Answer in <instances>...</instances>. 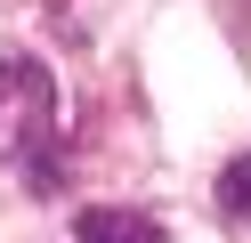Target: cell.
Returning a JSON list of instances; mask_svg holds the SVG:
<instances>
[{
  "mask_svg": "<svg viewBox=\"0 0 251 243\" xmlns=\"http://www.w3.org/2000/svg\"><path fill=\"white\" fill-rule=\"evenodd\" d=\"M219 219H235V227H251V154H235L227 170H219Z\"/></svg>",
  "mask_w": 251,
  "mask_h": 243,
  "instance_id": "cell-3",
  "label": "cell"
},
{
  "mask_svg": "<svg viewBox=\"0 0 251 243\" xmlns=\"http://www.w3.org/2000/svg\"><path fill=\"white\" fill-rule=\"evenodd\" d=\"M73 243H170V227L146 211H122V203H89L73 219Z\"/></svg>",
  "mask_w": 251,
  "mask_h": 243,
  "instance_id": "cell-2",
  "label": "cell"
},
{
  "mask_svg": "<svg viewBox=\"0 0 251 243\" xmlns=\"http://www.w3.org/2000/svg\"><path fill=\"white\" fill-rule=\"evenodd\" d=\"M0 162L33 194L65 187V122H57V89L33 57H0Z\"/></svg>",
  "mask_w": 251,
  "mask_h": 243,
  "instance_id": "cell-1",
  "label": "cell"
}]
</instances>
